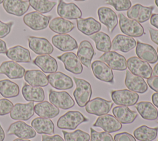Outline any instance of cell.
Instances as JSON below:
<instances>
[{
    "instance_id": "obj_1",
    "label": "cell",
    "mask_w": 158,
    "mask_h": 141,
    "mask_svg": "<svg viewBox=\"0 0 158 141\" xmlns=\"http://www.w3.org/2000/svg\"><path fill=\"white\" fill-rule=\"evenodd\" d=\"M89 119L78 111H69L57 120V126L61 129L74 130L80 124L87 122Z\"/></svg>"
},
{
    "instance_id": "obj_2",
    "label": "cell",
    "mask_w": 158,
    "mask_h": 141,
    "mask_svg": "<svg viewBox=\"0 0 158 141\" xmlns=\"http://www.w3.org/2000/svg\"><path fill=\"white\" fill-rule=\"evenodd\" d=\"M73 80L76 88L73 95L78 106L83 108L90 100L92 95V88L91 84L84 79L74 77Z\"/></svg>"
},
{
    "instance_id": "obj_3",
    "label": "cell",
    "mask_w": 158,
    "mask_h": 141,
    "mask_svg": "<svg viewBox=\"0 0 158 141\" xmlns=\"http://www.w3.org/2000/svg\"><path fill=\"white\" fill-rule=\"evenodd\" d=\"M119 27L121 32L131 37H140L145 34L143 27L137 21L126 17L123 14H118Z\"/></svg>"
},
{
    "instance_id": "obj_4",
    "label": "cell",
    "mask_w": 158,
    "mask_h": 141,
    "mask_svg": "<svg viewBox=\"0 0 158 141\" xmlns=\"http://www.w3.org/2000/svg\"><path fill=\"white\" fill-rule=\"evenodd\" d=\"M52 19L51 15H44L37 11L30 12L23 16L24 24L33 30L45 29Z\"/></svg>"
},
{
    "instance_id": "obj_5",
    "label": "cell",
    "mask_w": 158,
    "mask_h": 141,
    "mask_svg": "<svg viewBox=\"0 0 158 141\" xmlns=\"http://www.w3.org/2000/svg\"><path fill=\"white\" fill-rule=\"evenodd\" d=\"M127 64L129 70L135 75L147 79L152 75V69L149 64L138 57H130L127 61Z\"/></svg>"
},
{
    "instance_id": "obj_6",
    "label": "cell",
    "mask_w": 158,
    "mask_h": 141,
    "mask_svg": "<svg viewBox=\"0 0 158 141\" xmlns=\"http://www.w3.org/2000/svg\"><path fill=\"white\" fill-rule=\"evenodd\" d=\"M110 96L114 103L120 106H131L136 105L139 100L137 93L127 89L112 90Z\"/></svg>"
},
{
    "instance_id": "obj_7",
    "label": "cell",
    "mask_w": 158,
    "mask_h": 141,
    "mask_svg": "<svg viewBox=\"0 0 158 141\" xmlns=\"http://www.w3.org/2000/svg\"><path fill=\"white\" fill-rule=\"evenodd\" d=\"M113 105L114 103L111 101L96 97L88 102L85 106V110L89 114L99 116L107 114Z\"/></svg>"
},
{
    "instance_id": "obj_8",
    "label": "cell",
    "mask_w": 158,
    "mask_h": 141,
    "mask_svg": "<svg viewBox=\"0 0 158 141\" xmlns=\"http://www.w3.org/2000/svg\"><path fill=\"white\" fill-rule=\"evenodd\" d=\"M99 59L105 62L111 69L123 71L127 69L125 58L114 51L105 52Z\"/></svg>"
},
{
    "instance_id": "obj_9",
    "label": "cell",
    "mask_w": 158,
    "mask_h": 141,
    "mask_svg": "<svg viewBox=\"0 0 158 141\" xmlns=\"http://www.w3.org/2000/svg\"><path fill=\"white\" fill-rule=\"evenodd\" d=\"M49 100L51 103L62 109H68L75 105V101L67 92L49 90Z\"/></svg>"
},
{
    "instance_id": "obj_10",
    "label": "cell",
    "mask_w": 158,
    "mask_h": 141,
    "mask_svg": "<svg viewBox=\"0 0 158 141\" xmlns=\"http://www.w3.org/2000/svg\"><path fill=\"white\" fill-rule=\"evenodd\" d=\"M8 135H15L19 139H28L36 137V132L35 129L23 121H16L12 123L7 130Z\"/></svg>"
},
{
    "instance_id": "obj_11",
    "label": "cell",
    "mask_w": 158,
    "mask_h": 141,
    "mask_svg": "<svg viewBox=\"0 0 158 141\" xmlns=\"http://www.w3.org/2000/svg\"><path fill=\"white\" fill-rule=\"evenodd\" d=\"M93 126L100 127L109 133L118 131L122 128V123L115 116L108 114L99 116Z\"/></svg>"
},
{
    "instance_id": "obj_12",
    "label": "cell",
    "mask_w": 158,
    "mask_h": 141,
    "mask_svg": "<svg viewBox=\"0 0 158 141\" xmlns=\"http://www.w3.org/2000/svg\"><path fill=\"white\" fill-rule=\"evenodd\" d=\"M34 103H16L10 112V117L14 120L27 121L34 114Z\"/></svg>"
},
{
    "instance_id": "obj_13",
    "label": "cell",
    "mask_w": 158,
    "mask_h": 141,
    "mask_svg": "<svg viewBox=\"0 0 158 141\" xmlns=\"http://www.w3.org/2000/svg\"><path fill=\"white\" fill-rule=\"evenodd\" d=\"M154 9L153 6H144L140 4H136L127 11V15L129 19L139 23H143L150 19Z\"/></svg>"
},
{
    "instance_id": "obj_14",
    "label": "cell",
    "mask_w": 158,
    "mask_h": 141,
    "mask_svg": "<svg viewBox=\"0 0 158 141\" xmlns=\"http://www.w3.org/2000/svg\"><path fill=\"white\" fill-rule=\"evenodd\" d=\"M28 43L30 49L38 55L50 54L54 51L53 46L45 38L28 36Z\"/></svg>"
},
{
    "instance_id": "obj_15",
    "label": "cell",
    "mask_w": 158,
    "mask_h": 141,
    "mask_svg": "<svg viewBox=\"0 0 158 141\" xmlns=\"http://www.w3.org/2000/svg\"><path fill=\"white\" fill-rule=\"evenodd\" d=\"M91 69L94 77L104 82L114 83L112 70L104 62L96 60L91 63Z\"/></svg>"
},
{
    "instance_id": "obj_16",
    "label": "cell",
    "mask_w": 158,
    "mask_h": 141,
    "mask_svg": "<svg viewBox=\"0 0 158 141\" xmlns=\"http://www.w3.org/2000/svg\"><path fill=\"white\" fill-rule=\"evenodd\" d=\"M57 12L60 17L66 20L78 19L82 15L81 11L75 3H66L63 0H59Z\"/></svg>"
},
{
    "instance_id": "obj_17",
    "label": "cell",
    "mask_w": 158,
    "mask_h": 141,
    "mask_svg": "<svg viewBox=\"0 0 158 141\" xmlns=\"http://www.w3.org/2000/svg\"><path fill=\"white\" fill-rule=\"evenodd\" d=\"M57 58L63 62L65 69L69 72L74 74H80L83 72L81 62L74 53L67 52Z\"/></svg>"
},
{
    "instance_id": "obj_18",
    "label": "cell",
    "mask_w": 158,
    "mask_h": 141,
    "mask_svg": "<svg viewBox=\"0 0 158 141\" xmlns=\"http://www.w3.org/2000/svg\"><path fill=\"white\" fill-rule=\"evenodd\" d=\"M47 77L49 84L57 90H69L73 87L72 78L61 72L49 74Z\"/></svg>"
},
{
    "instance_id": "obj_19",
    "label": "cell",
    "mask_w": 158,
    "mask_h": 141,
    "mask_svg": "<svg viewBox=\"0 0 158 141\" xmlns=\"http://www.w3.org/2000/svg\"><path fill=\"white\" fill-rule=\"evenodd\" d=\"M51 41L53 45L61 51H70L78 48L76 40L67 33L54 35Z\"/></svg>"
},
{
    "instance_id": "obj_20",
    "label": "cell",
    "mask_w": 158,
    "mask_h": 141,
    "mask_svg": "<svg viewBox=\"0 0 158 141\" xmlns=\"http://www.w3.org/2000/svg\"><path fill=\"white\" fill-rule=\"evenodd\" d=\"M99 21L107 28L109 32L112 33L118 24L116 13L108 7L102 6L98 9Z\"/></svg>"
},
{
    "instance_id": "obj_21",
    "label": "cell",
    "mask_w": 158,
    "mask_h": 141,
    "mask_svg": "<svg viewBox=\"0 0 158 141\" xmlns=\"http://www.w3.org/2000/svg\"><path fill=\"white\" fill-rule=\"evenodd\" d=\"M135 52L138 58L148 63L154 64L158 61V54L156 49L149 44L137 41Z\"/></svg>"
},
{
    "instance_id": "obj_22",
    "label": "cell",
    "mask_w": 158,
    "mask_h": 141,
    "mask_svg": "<svg viewBox=\"0 0 158 141\" xmlns=\"http://www.w3.org/2000/svg\"><path fill=\"white\" fill-rule=\"evenodd\" d=\"M125 85L130 90L139 93H144L148 89L144 79L132 74L130 70L126 71Z\"/></svg>"
},
{
    "instance_id": "obj_23",
    "label": "cell",
    "mask_w": 158,
    "mask_h": 141,
    "mask_svg": "<svg viewBox=\"0 0 158 141\" xmlns=\"http://www.w3.org/2000/svg\"><path fill=\"white\" fill-rule=\"evenodd\" d=\"M25 73V69L15 61H4L0 66V74L6 75L11 79L22 78Z\"/></svg>"
},
{
    "instance_id": "obj_24",
    "label": "cell",
    "mask_w": 158,
    "mask_h": 141,
    "mask_svg": "<svg viewBox=\"0 0 158 141\" xmlns=\"http://www.w3.org/2000/svg\"><path fill=\"white\" fill-rule=\"evenodd\" d=\"M2 6L8 14L20 17L28 11L30 5L23 0H4Z\"/></svg>"
},
{
    "instance_id": "obj_25",
    "label": "cell",
    "mask_w": 158,
    "mask_h": 141,
    "mask_svg": "<svg viewBox=\"0 0 158 141\" xmlns=\"http://www.w3.org/2000/svg\"><path fill=\"white\" fill-rule=\"evenodd\" d=\"M112 49L114 51H120L123 53H128L136 46V40L131 36L118 34L112 41Z\"/></svg>"
},
{
    "instance_id": "obj_26",
    "label": "cell",
    "mask_w": 158,
    "mask_h": 141,
    "mask_svg": "<svg viewBox=\"0 0 158 141\" xmlns=\"http://www.w3.org/2000/svg\"><path fill=\"white\" fill-rule=\"evenodd\" d=\"M78 30L85 35L91 36L101 29V24L93 17L78 18L77 19Z\"/></svg>"
},
{
    "instance_id": "obj_27",
    "label": "cell",
    "mask_w": 158,
    "mask_h": 141,
    "mask_svg": "<svg viewBox=\"0 0 158 141\" xmlns=\"http://www.w3.org/2000/svg\"><path fill=\"white\" fill-rule=\"evenodd\" d=\"M33 62L40 67L44 73H54L58 69L57 61L49 54L39 55L34 59Z\"/></svg>"
},
{
    "instance_id": "obj_28",
    "label": "cell",
    "mask_w": 158,
    "mask_h": 141,
    "mask_svg": "<svg viewBox=\"0 0 158 141\" xmlns=\"http://www.w3.org/2000/svg\"><path fill=\"white\" fill-rule=\"evenodd\" d=\"M94 50L91 43L87 40L80 42L78 51L77 57L85 67L89 68L91 66V60L94 55Z\"/></svg>"
},
{
    "instance_id": "obj_29",
    "label": "cell",
    "mask_w": 158,
    "mask_h": 141,
    "mask_svg": "<svg viewBox=\"0 0 158 141\" xmlns=\"http://www.w3.org/2000/svg\"><path fill=\"white\" fill-rule=\"evenodd\" d=\"M6 55L9 59L17 62L27 63L31 61L29 50L20 45H17L8 49Z\"/></svg>"
},
{
    "instance_id": "obj_30",
    "label": "cell",
    "mask_w": 158,
    "mask_h": 141,
    "mask_svg": "<svg viewBox=\"0 0 158 141\" xmlns=\"http://www.w3.org/2000/svg\"><path fill=\"white\" fill-rule=\"evenodd\" d=\"M24 80L29 85L34 87H46L49 82L45 74L40 70H28L25 71Z\"/></svg>"
},
{
    "instance_id": "obj_31",
    "label": "cell",
    "mask_w": 158,
    "mask_h": 141,
    "mask_svg": "<svg viewBox=\"0 0 158 141\" xmlns=\"http://www.w3.org/2000/svg\"><path fill=\"white\" fill-rule=\"evenodd\" d=\"M22 93L26 101L31 102H41L45 98L44 90L40 87H34L24 83L22 88Z\"/></svg>"
},
{
    "instance_id": "obj_32",
    "label": "cell",
    "mask_w": 158,
    "mask_h": 141,
    "mask_svg": "<svg viewBox=\"0 0 158 141\" xmlns=\"http://www.w3.org/2000/svg\"><path fill=\"white\" fill-rule=\"evenodd\" d=\"M34 111L38 116L48 119L54 118L60 113L57 107L47 101H41L35 105Z\"/></svg>"
},
{
    "instance_id": "obj_33",
    "label": "cell",
    "mask_w": 158,
    "mask_h": 141,
    "mask_svg": "<svg viewBox=\"0 0 158 141\" xmlns=\"http://www.w3.org/2000/svg\"><path fill=\"white\" fill-rule=\"evenodd\" d=\"M114 116L122 124H131L138 116L136 111H133L126 106H115L112 109Z\"/></svg>"
},
{
    "instance_id": "obj_34",
    "label": "cell",
    "mask_w": 158,
    "mask_h": 141,
    "mask_svg": "<svg viewBox=\"0 0 158 141\" xmlns=\"http://www.w3.org/2000/svg\"><path fill=\"white\" fill-rule=\"evenodd\" d=\"M31 125L39 134L52 135L54 133V124L50 119L36 118L32 120Z\"/></svg>"
},
{
    "instance_id": "obj_35",
    "label": "cell",
    "mask_w": 158,
    "mask_h": 141,
    "mask_svg": "<svg viewBox=\"0 0 158 141\" xmlns=\"http://www.w3.org/2000/svg\"><path fill=\"white\" fill-rule=\"evenodd\" d=\"M135 108L142 118L148 121H154L158 118V111L156 106L149 101H140Z\"/></svg>"
},
{
    "instance_id": "obj_36",
    "label": "cell",
    "mask_w": 158,
    "mask_h": 141,
    "mask_svg": "<svg viewBox=\"0 0 158 141\" xmlns=\"http://www.w3.org/2000/svg\"><path fill=\"white\" fill-rule=\"evenodd\" d=\"M48 25L52 32L58 34L69 33L75 28V24L73 22L62 17H56L51 19Z\"/></svg>"
},
{
    "instance_id": "obj_37",
    "label": "cell",
    "mask_w": 158,
    "mask_h": 141,
    "mask_svg": "<svg viewBox=\"0 0 158 141\" xmlns=\"http://www.w3.org/2000/svg\"><path fill=\"white\" fill-rule=\"evenodd\" d=\"M158 127H149L146 125H142L133 131V135L139 141H152L157 137Z\"/></svg>"
},
{
    "instance_id": "obj_38",
    "label": "cell",
    "mask_w": 158,
    "mask_h": 141,
    "mask_svg": "<svg viewBox=\"0 0 158 141\" xmlns=\"http://www.w3.org/2000/svg\"><path fill=\"white\" fill-rule=\"evenodd\" d=\"M89 37L94 41L96 48L98 51L105 53L110 50L112 47L111 40L110 36L106 33L98 32L89 36Z\"/></svg>"
},
{
    "instance_id": "obj_39",
    "label": "cell",
    "mask_w": 158,
    "mask_h": 141,
    "mask_svg": "<svg viewBox=\"0 0 158 141\" xmlns=\"http://www.w3.org/2000/svg\"><path fill=\"white\" fill-rule=\"evenodd\" d=\"M19 85L9 79L0 80V94L6 98H14L19 95Z\"/></svg>"
},
{
    "instance_id": "obj_40",
    "label": "cell",
    "mask_w": 158,
    "mask_h": 141,
    "mask_svg": "<svg viewBox=\"0 0 158 141\" xmlns=\"http://www.w3.org/2000/svg\"><path fill=\"white\" fill-rule=\"evenodd\" d=\"M28 2L33 9L41 14L49 12L56 5V2L49 0H28Z\"/></svg>"
},
{
    "instance_id": "obj_41",
    "label": "cell",
    "mask_w": 158,
    "mask_h": 141,
    "mask_svg": "<svg viewBox=\"0 0 158 141\" xmlns=\"http://www.w3.org/2000/svg\"><path fill=\"white\" fill-rule=\"evenodd\" d=\"M62 132L65 141H89L90 140L89 134L80 129H77L72 132L65 130Z\"/></svg>"
},
{
    "instance_id": "obj_42",
    "label": "cell",
    "mask_w": 158,
    "mask_h": 141,
    "mask_svg": "<svg viewBox=\"0 0 158 141\" xmlns=\"http://www.w3.org/2000/svg\"><path fill=\"white\" fill-rule=\"evenodd\" d=\"M104 2L112 6L118 11H128L131 7L130 0H106Z\"/></svg>"
},
{
    "instance_id": "obj_43",
    "label": "cell",
    "mask_w": 158,
    "mask_h": 141,
    "mask_svg": "<svg viewBox=\"0 0 158 141\" xmlns=\"http://www.w3.org/2000/svg\"><path fill=\"white\" fill-rule=\"evenodd\" d=\"M91 141H114L112 136L107 132H98L90 127Z\"/></svg>"
},
{
    "instance_id": "obj_44",
    "label": "cell",
    "mask_w": 158,
    "mask_h": 141,
    "mask_svg": "<svg viewBox=\"0 0 158 141\" xmlns=\"http://www.w3.org/2000/svg\"><path fill=\"white\" fill-rule=\"evenodd\" d=\"M14 106L13 103L6 98L0 99V116L6 115L11 111Z\"/></svg>"
},
{
    "instance_id": "obj_45",
    "label": "cell",
    "mask_w": 158,
    "mask_h": 141,
    "mask_svg": "<svg viewBox=\"0 0 158 141\" xmlns=\"http://www.w3.org/2000/svg\"><path fill=\"white\" fill-rule=\"evenodd\" d=\"M13 24L12 21L4 23L0 20V38H4L10 33Z\"/></svg>"
},
{
    "instance_id": "obj_46",
    "label": "cell",
    "mask_w": 158,
    "mask_h": 141,
    "mask_svg": "<svg viewBox=\"0 0 158 141\" xmlns=\"http://www.w3.org/2000/svg\"><path fill=\"white\" fill-rule=\"evenodd\" d=\"M114 141H136V139L134 136L131 134L123 132L121 133L116 134L114 137Z\"/></svg>"
},
{
    "instance_id": "obj_47",
    "label": "cell",
    "mask_w": 158,
    "mask_h": 141,
    "mask_svg": "<svg viewBox=\"0 0 158 141\" xmlns=\"http://www.w3.org/2000/svg\"><path fill=\"white\" fill-rule=\"evenodd\" d=\"M147 83L152 90L158 92V76H151L147 79Z\"/></svg>"
},
{
    "instance_id": "obj_48",
    "label": "cell",
    "mask_w": 158,
    "mask_h": 141,
    "mask_svg": "<svg viewBox=\"0 0 158 141\" xmlns=\"http://www.w3.org/2000/svg\"><path fill=\"white\" fill-rule=\"evenodd\" d=\"M42 141H65L61 136L56 134L52 136L44 134L42 135Z\"/></svg>"
},
{
    "instance_id": "obj_49",
    "label": "cell",
    "mask_w": 158,
    "mask_h": 141,
    "mask_svg": "<svg viewBox=\"0 0 158 141\" xmlns=\"http://www.w3.org/2000/svg\"><path fill=\"white\" fill-rule=\"evenodd\" d=\"M150 38L151 40L156 44L158 45V30H155L152 28H149Z\"/></svg>"
},
{
    "instance_id": "obj_50",
    "label": "cell",
    "mask_w": 158,
    "mask_h": 141,
    "mask_svg": "<svg viewBox=\"0 0 158 141\" xmlns=\"http://www.w3.org/2000/svg\"><path fill=\"white\" fill-rule=\"evenodd\" d=\"M150 24L158 28V14H153L150 17Z\"/></svg>"
},
{
    "instance_id": "obj_51",
    "label": "cell",
    "mask_w": 158,
    "mask_h": 141,
    "mask_svg": "<svg viewBox=\"0 0 158 141\" xmlns=\"http://www.w3.org/2000/svg\"><path fill=\"white\" fill-rule=\"evenodd\" d=\"M7 50V49L6 42L0 39V54H6Z\"/></svg>"
},
{
    "instance_id": "obj_52",
    "label": "cell",
    "mask_w": 158,
    "mask_h": 141,
    "mask_svg": "<svg viewBox=\"0 0 158 141\" xmlns=\"http://www.w3.org/2000/svg\"><path fill=\"white\" fill-rule=\"evenodd\" d=\"M151 100L154 105L158 108V92L154 93L152 95Z\"/></svg>"
},
{
    "instance_id": "obj_53",
    "label": "cell",
    "mask_w": 158,
    "mask_h": 141,
    "mask_svg": "<svg viewBox=\"0 0 158 141\" xmlns=\"http://www.w3.org/2000/svg\"><path fill=\"white\" fill-rule=\"evenodd\" d=\"M5 139V133L0 124V141H4Z\"/></svg>"
},
{
    "instance_id": "obj_54",
    "label": "cell",
    "mask_w": 158,
    "mask_h": 141,
    "mask_svg": "<svg viewBox=\"0 0 158 141\" xmlns=\"http://www.w3.org/2000/svg\"><path fill=\"white\" fill-rule=\"evenodd\" d=\"M153 76H158V63H157L154 67V69L152 70Z\"/></svg>"
},
{
    "instance_id": "obj_55",
    "label": "cell",
    "mask_w": 158,
    "mask_h": 141,
    "mask_svg": "<svg viewBox=\"0 0 158 141\" xmlns=\"http://www.w3.org/2000/svg\"><path fill=\"white\" fill-rule=\"evenodd\" d=\"M13 141H31L30 140H27V139H14Z\"/></svg>"
},
{
    "instance_id": "obj_56",
    "label": "cell",
    "mask_w": 158,
    "mask_h": 141,
    "mask_svg": "<svg viewBox=\"0 0 158 141\" xmlns=\"http://www.w3.org/2000/svg\"><path fill=\"white\" fill-rule=\"evenodd\" d=\"M155 4L158 7V0H155Z\"/></svg>"
},
{
    "instance_id": "obj_57",
    "label": "cell",
    "mask_w": 158,
    "mask_h": 141,
    "mask_svg": "<svg viewBox=\"0 0 158 141\" xmlns=\"http://www.w3.org/2000/svg\"><path fill=\"white\" fill-rule=\"evenodd\" d=\"M74 1H84L85 0H74Z\"/></svg>"
},
{
    "instance_id": "obj_58",
    "label": "cell",
    "mask_w": 158,
    "mask_h": 141,
    "mask_svg": "<svg viewBox=\"0 0 158 141\" xmlns=\"http://www.w3.org/2000/svg\"><path fill=\"white\" fill-rule=\"evenodd\" d=\"M3 1H4V0H0V4L2 3V2H3Z\"/></svg>"
},
{
    "instance_id": "obj_59",
    "label": "cell",
    "mask_w": 158,
    "mask_h": 141,
    "mask_svg": "<svg viewBox=\"0 0 158 141\" xmlns=\"http://www.w3.org/2000/svg\"><path fill=\"white\" fill-rule=\"evenodd\" d=\"M157 53H158V47H157Z\"/></svg>"
},
{
    "instance_id": "obj_60",
    "label": "cell",
    "mask_w": 158,
    "mask_h": 141,
    "mask_svg": "<svg viewBox=\"0 0 158 141\" xmlns=\"http://www.w3.org/2000/svg\"><path fill=\"white\" fill-rule=\"evenodd\" d=\"M157 123H158V119H157Z\"/></svg>"
},
{
    "instance_id": "obj_61",
    "label": "cell",
    "mask_w": 158,
    "mask_h": 141,
    "mask_svg": "<svg viewBox=\"0 0 158 141\" xmlns=\"http://www.w3.org/2000/svg\"><path fill=\"white\" fill-rule=\"evenodd\" d=\"M157 141H158V140H157Z\"/></svg>"
}]
</instances>
